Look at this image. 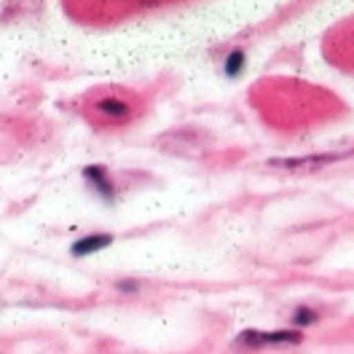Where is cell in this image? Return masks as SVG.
I'll return each instance as SVG.
<instances>
[{
    "mask_svg": "<svg viewBox=\"0 0 354 354\" xmlns=\"http://www.w3.org/2000/svg\"><path fill=\"white\" fill-rule=\"evenodd\" d=\"M346 153H319V156H301V158H271L268 167L274 169H288V172H319L322 167H330L341 161Z\"/></svg>",
    "mask_w": 354,
    "mask_h": 354,
    "instance_id": "obj_1",
    "label": "cell"
},
{
    "mask_svg": "<svg viewBox=\"0 0 354 354\" xmlns=\"http://www.w3.org/2000/svg\"><path fill=\"white\" fill-rule=\"evenodd\" d=\"M301 333L298 330H274V333H261V330H244L239 335V344L244 346H271V344H301Z\"/></svg>",
    "mask_w": 354,
    "mask_h": 354,
    "instance_id": "obj_2",
    "label": "cell"
},
{
    "mask_svg": "<svg viewBox=\"0 0 354 354\" xmlns=\"http://www.w3.org/2000/svg\"><path fill=\"white\" fill-rule=\"evenodd\" d=\"M94 111L100 113L102 118H108V121H127V118L132 115L129 102H124V100H118V97H105V100L94 102Z\"/></svg>",
    "mask_w": 354,
    "mask_h": 354,
    "instance_id": "obj_3",
    "label": "cell"
},
{
    "mask_svg": "<svg viewBox=\"0 0 354 354\" xmlns=\"http://www.w3.org/2000/svg\"><path fill=\"white\" fill-rule=\"evenodd\" d=\"M113 242V236L108 234H91V236H84V239H78V242L73 244V255H91V252H97V250H102V247H108Z\"/></svg>",
    "mask_w": 354,
    "mask_h": 354,
    "instance_id": "obj_4",
    "label": "cell"
},
{
    "mask_svg": "<svg viewBox=\"0 0 354 354\" xmlns=\"http://www.w3.org/2000/svg\"><path fill=\"white\" fill-rule=\"evenodd\" d=\"M84 177H86L88 183L97 185V191H100L105 199L113 196V185H111V180H108V172H105L102 167H86V169H84Z\"/></svg>",
    "mask_w": 354,
    "mask_h": 354,
    "instance_id": "obj_5",
    "label": "cell"
},
{
    "mask_svg": "<svg viewBox=\"0 0 354 354\" xmlns=\"http://www.w3.org/2000/svg\"><path fill=\"white\" fill-rule=\"evenodd\" d=\"M242 67H244V51L236 48V51H231V54H228V59H225V73L234 78V75H239V73H242Z\"/></svg>",
    "mask_w": 354,
    "mask_h": 354,
    "instance_id": "obj_6",
    "label": "cell"
},
{
    "mask_svg": "<svg viewBox=\"0 0 354 354\" xmlns=\"http://www.w3.org/2000/svg\"><path fill=\"white\" fill-rule=\"evenodd\" d=\"M317 322V311L309 309V306H298L295 314H292V325L304 328V325H314Z\"/></svg>",
    "mask_w": 354,
    "mask_h": 354,
    "instance_id": "obj_7",
    "label": "cell"
},
{
    "mask_svg": "<svg viewBox=\"0 0 354 354\" xmlns=\"http://www.w3.org/2000/svg\"><path fill=\"white\" fill-rule=\"evenodd\" d=\"M118 290H137L134 282H118Z\"/></svg>",
    "mask_w": 354,
    "mask_h": 354,
    "instance_id": "obj_8",
    "label": "cell"
}]
</instances>
